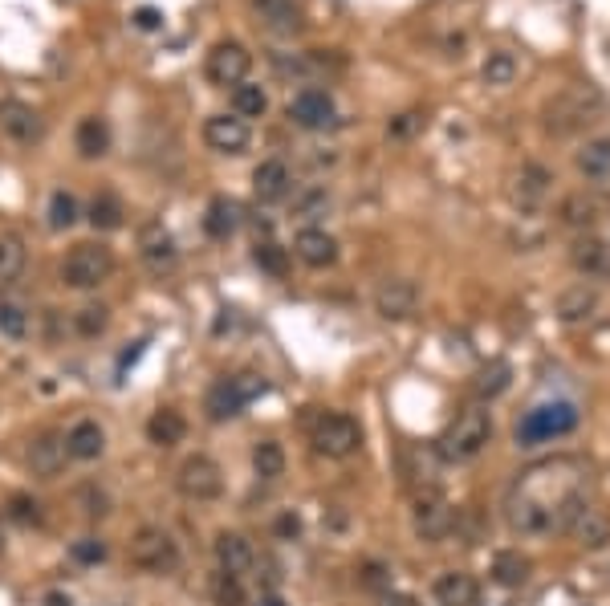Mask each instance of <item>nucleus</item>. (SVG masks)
<instances>
[{
  "mask_svg": "<svg viewBox=\"0 0 610 606\" xmlns=\"http://www.w3.org/2000/svg\"><path fill=\"white\" fill-rule=\"evenodd\" d=\"M558 220H562L566 228H574V232H586V228L598 220V204H594V196H586V192H570V196L558 204Z\"/></svg>",
  "mask_w": 610,
  "mask_h": 606,
  "instance_id": "cd10ccee",
  "label": "nucleus"
},
{
  "mask_svg": "<svg viewBox=\"0 0 610 606\" xmlns=\"http://www.w3.org/2000/svg\"><path fill=\"white\" fill-rule=\"evenodd\" d=\"M74 224H78V200H74L70 192H53V196H49V228L66 232V228H74Z\"/></svg>",
  "mask_w": 610,
  "mask_h": 606,
  "instance_id": "ea45409f",
  "label": "nucleus"
},
{
  "mask_svg": "<svg viewBox=\"0 0 610 606\" xmlns=\"http://www.w3.org/2000/svg\"><path fill=\"white\" fill-rule=\"evenodd\" d=\"M570 261L582 277L590 281H610V245L590 232H578L574 236V245H570Z\"/></svg>",
  "mask_w": 610,
  "mask_h": 606,
  "instance_id": "f3484780",
  "label": "nucleus"
},
{
  "mask_svg": "<svg viewBox=\"0 0 610 606\" xmlns=\"http://www.w3.org/2000/svg\"><path fill=\"white\" fill-rule=\"evenodd\" d=\"M106 322H110V318H106V310H102V306H86V310H78V314H74V326H78V334H82V338H98V334L106 330Z\"/></svg>",
  "mask_w": 610,
  "mask_h": 606,
  "instance_id": "79ce46f5",
  "label": "nucleus"
},
{
  "mask_svg": "<svg viewBox=\"0 0 610 606\" xmlns=\"http://www.w3.org/2000/svg\"><path fill=\"white\" fill-rule=\"evenodd\" d=\"M0 554H5V525H0Z\"/></svg>",
  "mask_w": 610,
  "mask_h": 606,
  "instance_id": "3c124183",
  "label": "nucleus"
},
{
  "mask_svg": "<svg viewBox=\"0 0 610 606\" xmlns=\"http://www.w3.org/2000/svg\"><path fill=\"white\" fill-rule=\"evenodd\" d=\"M139 257H143V265L147 269H155V273H167V269H175V261H179V249H175V236L159 224V220H147V224H139Z\"/></svg>",
  "mask_w": 610,
  "mask_h": 606,
  "instance_id": "4468645a",
  "label": "nucleus"
},
{
  "mask_svg": "<svg viewBox=\"0 0 610 606\" xmlns=\"http://www.w3.org/2000/svg\"><path fill=\"white\" fill-rule=\"evenodd\" d=\"M383 606H415V598H407V594H395V598H387Z\"/></svg>",
  "mask_w": 610,
  "mask_h": 606,
  "instance_id": "09e8293b",
  "label": "nucleus"
},
{
  "mask_svg": "<svg viewBox=\"0 0 610 606\" xmlns=\"http://www.w3.org/2000/svg\"><path fill=\"white\" fill-rule=\"evenodd\" d=\"M66 460H70V448H66V436L61 432H41L29 444V468L41 480H53L61 468H66Z\"/></svg>",
  "mask_w": 610,
  "mask_h": 606,
  "instance_id": "a211bd4d",
  "label": "nucleus"
},
{
  "mask_svg": "<svg viewBox=\"0 0 610 606\" xmlns=\"http://www.w3.org/2000/svg\"><path fill=\"white\" fill-rule=\"evenodd\" d=\"M289 188H293V175H289V167H285L281 159H265V163H257V171H253V192H257L261 204H277V200H285Z\"/></svg>",
  "mask_w": 610,
  "mask_h": 606,
  "instance_id": "5701e85b",
  "label": "nucleus"
},
{
  "mask_svg": "<svg viewBox=\"0 0 610 606\" xmlns=\"http://www.w3.org/2000/svg\"><path fill=\"white\" fill-rule=\"evenodd\" d=\"M554 314H558L566 326L590 322V318L598 314V289H594V285H586V281H578V285L562 289V293H558V301H554Z\"/></svg>",
  "mask_w": 610,
  "mask_h": 606,
  "instance_id": "4be33fe9",
  "label": "nucleus"
},
{
  "mask_svg": "<svg viewBox=\"0 0 610 606\" xmlns=\"http://www.w3.org/2000/svg\"><path fill=\"white\" fill-rule=\"evenodd\" d=\"M293 253L301 265H310V269H326L338 261V240L326 232V228H301L297 240H293Z\"/></svg>",
  "mask_w": 610,
  "mask_h": 606,
  "instance_id": "412c9836",
  "label": "nucleus"
},
{
  "mask_svg": "<svg viewBox=\"0 0 610 606\" xmlns=\"http://www.w3.org/2000/svg\"><path fill=\"white\" fill-rule=\"evenodd\" d=\"M549 184H554V175H549L545 167H537V163H521V171L513 175L509 196H513V204H517L521 212H537V208L549 200Z\"/></svg>",
  "mask_w": 610,
  "mask_h": 606,
  "instance_id": "dca6fc26",
  "label": "nucleus"
},
{
  "mask_svg": "<svg viewBox=\"0 0 610 606\" xmlns=\"http://www.w3.org/2000/svg\"><path fill=\"white\" fill-rule=\"evenodd\" d=\"M114 273V253L106 245H98V240H86V245H74L66 265H61V281H66L70 289H98L106 285Z\"/></svg>",
  "mask_w": 610,
  "mask_h": 606,
  "instance_id": "423d86ee",
  "label": "nucleus"
},
{
  "mask_svg": "<svg viewBox=\"0 0 610 606\" xmlns=\"http://www.w3.org/2000/svg\"><path fill=\"white\" fill-rule=\"evenodd\" d=\"M74 143H78V151H82L86 159L106 155V151H110V127H106V118H98V114L82 118V123H78V135H74Z\"/></svg>",
  "mask_w": 610,
  "mask_h": 606,
  "instance_id": "7c9ffc66",
  "label": "nucleus"
},
{
  "mask_svg": "<svg viewBox=\"0 0 610 606\" xmlns=\"http://www.w3.org/2000/svg\"><path fill=\"white\" fill-rule=\"evenodd\" d=\"M175 489L188 497V501H216L224 493V472L212 456H188L175 472Z\"/></svg>",
  "mask_w": 610,
  "mask_h": 606,
  "instance_id": "9d476101",
  "label": "nucleus"
},
{
  "mask_svg": "<svg viewBox=\"0 0 610 606\" xmlns=\"http://www.w3.org/2000/svg\"><path fill=\"white\" fill-rule=\"evenodd\" d=\"M66 448H70V460H98L106 452V432L98 419H78L74 428L66 432Z\"/></svg>",
  "mask_w": 610,
  "mask_h": 606,
  "instance_id": "393cba45",
  "label": "nucleus"
},
{
  "mask_svg": "<svg viewBox=\"0 0 610 606\" xmlns=\"http://www.w3.org/2000/svg\"><path fill=\"white\" fill-rule=\"evenodd\" d=\"M480 74H484V82H488V86H509V82L517 78V62H513V53H501V49H497V53H488Z\"/></svg>",
  "mask_w": 610,
  "mask_h": 606,
  "instance_id": "58836bf2",
  "label": "nucleus"
},
{
  "mask_svg": "<svg viewBox=\"0 0 610 606\" xmlns=\"http://www.w3.org/2000/svg\"><path fill=\"white\" fill-rule=\"evenodd\" d=\"M509 367H505V362H488V367L476 375V395L480 399H497L501 391H509Z\"/></svg>",
  "mask_w": 610,
  "mask_h": 606,
  "instance_id": "e433bc0d",
  "label": "nucleus"
},
{
  "mask_svg": "<svg viewBox=\"0 0 610 606\" xmlns=\"http://www.w3.org/2000/svg\"><path fill=\"white\" fill-rule=\"evenodd\" d=\"M216 562H220V574H232V578L253 574V566H257L253 541L244 533H220L216 537Z\"/></svg>",
  "mask_w": 610,
  "mask_h": 606,
  "instance_id": "aec40b11",
  "label": "nucleus"
},
{
  "mask_svg": "<svg viewBox=\"0 0 610 606\" xmlns=\"http://www.w3.org/2000/svg\"><path fill=\"white\" fill-rule=\"evenodd\" d=\"M488 440H493V415H488V407H464L452 423H448V432L440 436V456L452 460V464H468L476 460Z\"/></svg>",
  "mask_w": 610,
  "mask_h": 606,
  "instance_id": "f257e3e1",
  "label": "nucleus"
},
{
  "mask_svg": "<svg viewBox=\"0 0 610 606\" xmlns=\"http://www.w3.org/2000/svg\"><path fill=\"white\" fill-rule=\"evenodd\" d=\"M131 566L147 570V574H171L179 566V545L171 541V533H163L155 525H143L131 537Z\"/></svg>",
  "mask_w": 610,
  "mask_h": 606,
  "instance_id": "1a4fd4ad",
  "label": "nucleus"
},
{
  "mask_svg": "<svg viewBox=\"0 0 610 606\" xmlns=\"http://www.w3.org/2000/svg\"><path fill=\"white\" fill-rule=\"evenodd\" d=\"M122 204H118V196H110V192H98L94 196V204H90V224L94 228H102V232H110V228H118L122 224Z\"/></svg>",
  "mask_w": 610,
  "mask_h": 606,
  "instance_id": "c9c22d12",
  "label": "nucleus"
},
{
  "mask_svg": "<svg viewBox=\"0 0 610 606\" xmlns=\"http://www.w3.org/2000/svg\"><path fill=\"white\" fill-rule=\"evenodd\" d=\"M0 131H5L9 139H17V143H33V139H41L45 123H41V114L29 102L5 98L0 102Z\"/></svg>",
  "mask_w": 610,
  "mask_h": 606,
  "instance_id": "6ab92c4d",
  "label": "nucleus"
},
{
  "mask_svg": "<svg viewBox=\"0 0 610 606\" xmlns=\"http://www.w3.org/2000/svg\"><path fill=\"white\" fill-rule=\"evenodd\" d=\"M106 558V545L102 541H94V537H82V541H74V562H82V566H94V562H102Z\"/></svg>",
  "mask_w": 610,
  "mask_h": 606,
  "instance_id": "c03bdc74",
  "label": "nucleus"
},
{
  "mask_svg": "<svg viewBox=\"0 0 610 606\" xmlns=\"http://www.w3.org/2000/svg\"><path fill=\"white\" fill-rule=\"evenodd\" d=\"M147 436H151V444L171 448V444H179L183 436H188V419H183L179 411H171V407H163V411H155L147 419Z\"/></svg>",
  "mask_w": 610,
  "mask_h": 606,
  "instance_id": "a878e982",
  "label": "nucleus"
},
{
  "mask_svg": "<svg viewBox=\"0 0 610 606\" xmlns=\"http://www.w3.org/2000/svg\"><path fill=\"white\" fill-rule=\"evenodd\" d=\"M253 261L269 273V277H285L289 273V257H285V249L281 245H273V240H265V245H261V240H257V249H253Z\"/></svg>",
  "mask_w": 610,
  "mask_h": 606,
  "instance_id": "a19ab883",
  "label": "nucleus"
},
{
  "mask_svg": "<svg viewBox=\"0 0 610 606\" xmlns=\"http://www.w3.org/2000/svg\"><path fill=\"white\" fill-rule=\"evenodd\" d=\"M415 306H419V289H415V281H407V277H387V281L375 289V310H379L387 322L411 318Z\"/></svg>",
  "mask_w": 610,
  "mask_h": 606,
  "instance_id": "2eb2a0df",
  "label": "nucleus"
},
{
  "mask_svg": "<svg viewBox=\"0 0 610 606\" xmlns=\"http://www.w3.org/2000/svg\"><path fill=\"white\" fill-rule=\"evenodd\" d=\"M578 171L586 179H610V139H590L578 151Z\"/></svg>",
  "mask_w": 610,
  "mask_h": 606,
  "instance_id": "2f4dec72",
  "label": "nucleus"
},
{
  "mask_svg": "<svg viewBox=\"0 0 610 606\" xmlns=\"http://www.w3.org/2000/svg\"><path fill=\"white\" fill-rule=\"evenodd\" d=\"M253 468H257L261 480L285 476V448H281L277 440H261V444L253 448Z\"/></svg>",
  "mask_w": 610,
  "mask_h": 606,
  "instance_id": "f704fd0d",
  "label": "nucleus"
},
{
  "mask_svg": "<svg viewBox=\"0 0 610 606\" xmlns=\"http://www.w3.org/2000/svg\"><path fill=\"white\" fill-rule=\"evenodd\" d=\"M21 269H25V245L17 236H0V289L5 285H13L17 277H21Z\"/></svg>",
  "mask_w": 610,
  "mask_h": 606,
  "instance_id": "72a5a7b5",
  "label": "nucleus"
},
{
  "mask_svg": "<svg viewBox=\"0 0 610 606\" xmlns=\"http://www.w3.org/2000/svg\"><path fill=\"white\" fill-rule=\"evenodd\" d=\"M0 334H5L9 342L29 338V314L17 306V301H0Z\"/></svg>",
  "mask_w": 610,
  "mask_h": 606,
  "instance_id": "4c0bfd02",
  "label": "nucleus"
},
{
  "mask_svg": "<svg viewBox=\"0 0 610 606\" xmlns=\"http://www.w3.org/2000/svg\"><path fill=\"white\" fill-rule=\"evenodd\" d=\"M265 110H269V94L261 86H253V82L232 86V114H240L244 123H249V118H261Z\"/></svg>",
  "mask_w": 610,
  "mask_h": 606,
  "instance_id": "473e14b6",
  "label": "nucleus"
},
{
  "mask_svg": "<svg viewBox=\"0 0 610 606\" xmlns=\"http://www.w3.org/2000/svg\"><path fill=\"white\" fill-rule=\"evenodd\" d=\"M562 533H570L586 550H598V545L610 541V513L586 501V493H574L562 509Z\"/></svg>",
  "mask_w": 610,
  "mask_h": 606,
  "instance_id": "0eeeda50",
  "label": "nucleus"
},
{
  "mask_svg": "<svg viewBox=\"0 0 610 606\" xmlns=\"http://www.w3.org/2000/svg\"><path fill=\"white\" fill-rule=\"evenodd\" d=\"M257 606H285V602H281V598H277V594H265V598H261V602H257Z\"/></svg>",
  "mask_w": 610,
  "mask_h": 606,
  "instance_id": "8fccbe9b",
  "label": "nucleus"
},
{
  "mask_svg": "<svg viewBox=\"0 0 610 606\" xmlns=\"http://www.w3.org/2000/svg\"><path fill=\"white\" fill-rule=\"evenodd\" d=\"M411 127H415V114H399V123H395L391 131H395V135H407Z\"/></svg>",
  "mask_w": 610,
  "mask_h": 606,
  "instance_id": "de8ad7c7",
  "label": "nucleus"
},
{
  "mask_svg": "<svg viewBox=\"0 0 610 606\" xmlns=\"http://www.w3.org/2000/svg\"><path fill=\"white\" fill-rule=\"evenodd\" d=\"M13 517L17 521H41V513H37V501H29V497H13Z\"/></svg>",
  "mask_w": 610,
  "mask_h": 606,
  "instance_id": "a18cd8bd",
  "label": "nucleus"
},
{
  "mask_svg": "<svg viewBox=\"0 0 610 606\" xmlns=\"http://www.w3.org/2000/svg\"><path fill=\"white\" fill-rule=\"evenodd\" d=\"M456 521H460V513L452 509V501L440 489L415 493V501H411V529H415L419 541H427V545L448 541L452 529H456Z\"/></svg>",
  "mask_w": 610,
  "mask_h": 606,
  "instance_id": "39448f33",
  "label": "nucleus"
},
{
  "mask_svg": "<svg viewBox=\"0 0 610 606\" xmlns=\"http://www.w3.org/2000/svg\"><path fill=\"white\" fill-rule=\"evenodd\" d=\"M578 419H582L578 407L566 403V399L541 403V407H533V411L521 415V423H517V444L521 448H537V444H549V440H562V436H570L578 428Z\"/></svg>",
  "mask_w": 610,
  "mask_h": 606,
  "instance_id": "7ed1b4c3",
  "label": "nucleus"
},
{
  "mask_svg": "<svg viewBox=\"0 0 610 606\" xmlns=\"http://www.w3.org/2000/svg\"><path fill=\"white\" fill-rule=\"evenodd\" d=\"M135 25H139V29H159V25H163V13H159V9H139V13H135Z\"/></svg>",
  "mask_w": 610,
  "mask_h": 606,
  "instance_id": "49530a36",
  "label": "nucleus"
},
{
  "mask_svg": "<svg viewBox=\"0 0 610 606\" xmlns=\"http://www.w3.org/2000/svg\"><path fill=\"white\" fill-rule=\"evenodd\" d=\"M249 66H253V57L240 41H216L208 49L204 74H208L212 86H240L244 78H249Z\"/></svg>",
  "mask_w": 610,
  "mask_h": 606,
  "instance_id": "9b49d317",
  "label": "nucleus"
},
{
  "mask_svg": "<svg viewBox=\"0 0 610 606\" xmlns=\"http://www.w3.org/2000/svg\"><path fill=\"white\" fill-rule=\"evenodd\" d=\"M261 395H265V379L261 375H232V379L212 383V391L204 399V411H208V419L224 423V419L240 415L244 407H249L253 399H261Z\"/></svg>",
  "mask_w": 610,
  "mask_h": 606,
  "instance_id": "6e6552de",
  "label": "nucleus"
},
{
  "mask_svg": "<svg viewBox=\"0 0 610 606\" xmlns=\"http://www.w3.org/2000/svg\"><path fill=\"white\" fill-rule=\"evenodd\" d=\"M602 118V94L594 86H570L545 102V127L554 135H578Z\"/></svg>",
  "mask_w": 610,
  "mask_h": 606,
  "instance_id": "f03ea898",
  "label": "nucleus"
},
{
  "mask_svg": "<svg viewBox=\"0 0 610 606\" xmlns=\"http://www.w3.org/2000/svg\"><path fill=\"white\" fill-rule=\"evenodd\" d=\"M212 594H216V606H244V590H240V578H232V574H216V586H212Z\"/></svg>",
  "mask_w": 610,
  "mask_h": 606,
  "instance_id": "37998d69",
  "label": "nucleus"
},
{
  "mask_svg": "<svg viewBox=\"0 0 610 606\" xmlns=\"http://www.w3.org/2000/svg\"><path fill=\"white\" fill-rule=\"evenodd\" d=\"M529 574H533V562H529L521 550H501V554L493 558V578H497L501 586H509V590L525 586Z\"/></svg>",
  "mask_w": 610,
  "mask_h": 606,
  "instance_id": "c756f323",
  "label": "nucleus"
},
{
  "mask_svg": "<svg viewBox=\"0 0 610 606\" xmlns=\"http://www.w3.org/2000/svg\"><path fill=\"white\" fill-rule=\"evenodd\" d=\"M204 143L216 155H240L244 147L253 143V131H249V123H244L240 114H212L204 123Z\"/></svg>",
  "mask_w": 610,
  "mask_h": 606,
  "instance_id": "ddd939ff",
  "label": "nucleus"
},
{
  "mask_svg": "<svg viewBox=\"0 0 610 606\" xmlns=\"http://www.w3.org/2000/svg\"><path fill=\"white\" fill-rule=\"evenodd\" d=\"M432 594H436V606H476L480 586H476V578L464 574V570H444V574L436 578Z\"/></svg>",
  "mask_w": 610,
  "mask_h": 606,
  "instance_id": "b1692460",
  "label": "nucleus"
},
{
  "mask_svg": "<svg viewBox=\"0 0 610 606\" xmlns=\"http://www.w3.org/2000/svg\"><path fill=\"white\" fill-rule=\"evenodd\" d=\"M253 9H257V17H261L269 29H277V33H297V25H301L297 0H253Z\"/></svg>",
  "mask_w": 610,
  "mask_h": 606,
  "instance_id": "bb28decb",
  "label": "nucleus"
},
{
  "mask_svg": "<svg viewBox=\"0 0 610 606\" xmlns=\"http://www.w3.org/2000/svg\"><path fill=\"white\" fill-rule=\"evenodd\" d=\"M204 228H208V236H216V240H228V236L240 228V204H236V200H228V196H216V200L208 204Z\"/></svg>",
  "mask_w": 610,
  "mask_h": 606,
  "instance_id": "c85d7f7f",
  "label": "nucleus"
},
{
  "mask_svg": "<svg viewBox=\"0 0 610 606\" xmlns=\"http://www.w3.org/2000/svg\"><path fill=\"white\" fill-rule=\"evenodd\" d=\"M310 444L318 456H330V460H346L362 448V428L358 419H350L346 411H322L314 423H310Z\"/></svg>",
  "mask_w": 610,
  "mask_h": 606,
  "instance_id": "20e7f679",
  "label": "nucleus"
},
{
  "mask_svg": "<svg viewBox=\"0 0 610 606\" xmlns=\"http://www.w3.org/2000/svg\"><path fill=\"white\" fill-rule=\"evenodd\" d=\"M289 118H293L301 131H326V127H334L338 106H334V98L326 90L305 86V90H297L289 98Z\"/></svg>",
  "mask_w": 610,
  "mask_h": 606,
  "instance_id": "f8f14e48",
  "label": "nucleus"
}]
</instances>
